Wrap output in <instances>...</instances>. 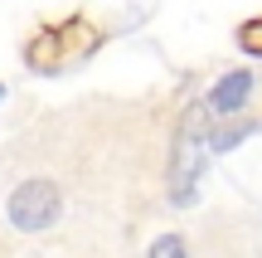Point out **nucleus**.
<instances>
[{"label":"nucleus","instance_id":"obj_1","mask_svg":"<svg viewBox=\"0 0 262 258\" xmlns=\"http://www.w3.org/2000/svg\"><path fill=\"white\" fill-rule=\"evenodd\" d=\"M204 151H209V132H204V112H185L175 132V146H170V205H194L199 200V181H204Z\"/></svg>","mask_w":262,"mask_h":258},{"label":"nucleus","instance_id":"obj_2","mask_svg":"<svg viewBox=\"0 0 262 258\" xmlns=\"http://www.w3.org/2000/svg\"><path fill=\"white\" fill-rule=\"evenodd\" d=\"M5 220L15 224L19 234H44V229H54V224L63 220V190H58L54 181H44V175H29V181H19L15 190H10Z\"/></svg>","mask_w":262,"mask_h":258},{"label":"nucleus","instance_id":"obj_3","mask_svg":"<svg viewBox=\"0 0 262 258\" xmlns=\"http://www.w3.org/2000/svg\"><path fill=\"white\" fill-rule=\"evenodd\" d=\"M25 68L29 73H63L68 68V39L63 25H44L25 39Z\"/></svg>","mask_w":262,"mask_h":258},{"label":"nucleus","instance_id":"obj_4","mask_svg":"<svg viewBox=\"0 0 262 258\" xmlns=\"http://www.w3.org/2000/svg\"><path fill=\"white\" fill-rule=\"evenodd\" d=\"M253 83H257L253 68H228V73L209 88L204 112H209V117H238V112L248 107V97H253Z\"/></svg>","mask_w":262,"mask_h":258},{"label":"nucleus","instance_id":"obj_5","mask_svg":"<svg viewBox=\"0 0 262 258\" xmlns=\"http://www.w3.org/2000/svg\"><path fill=\"white\" fill-rule=\"evenodd\" d=\"M253 132H257L253 117H219V127L209 132V151H233V146H243Z\"/></svg>","mask_w":262,"mask_h":258},{"label":"nucleus","instance_id":"obj_6","mask_svg":"<svg viewBox=\"0 0 262 258\" xmlns=\"http://www.w3.org/2000/svg\"><path fill=\"white\" fill-rule=\"evenodd\" d=\"M63 39H68V64H73V58H93L97 49H102V29H93L88 19H68Z\"/></svg>","mask_w":262,"mask_h":258},{"label":"nucleus","instance_id":"obj_7","mask_svg":"<svg viewBox=\"0 0 262 258\" xmlns=\"http://www.w3.org/2000/svg\"><path fill=\"white\" fill-rule=\"evenodd\" d=\"M233 39H238V49H243L248 58H262V15L243 19V25L233 29Z\"/></svg>","mask_w":262,"mask_h":258},{"label":"nucleus","instance_id":"obj_8","mask_svg":"<svg viewBox=\"0 0 262 258\" xmlns=\"http://www.w3.org/2000/svg\"><path fill=\"white\" fill-rule=\"evenodd\" d=\"M146 258H189V244L180 239V234H160V239L150 244Z\"/></svg>","mask_w":262,"mask_h":258},{"label":"nucleus","instance_id":"obj_9","mask_svg":"<svg viewBox=\"0 0 262 258\" xmlns=\"http://www.w3.org/2000/svg\"><path fill=\"white\" fill-rule=\"evenodd\" d=\"M0 103H5V83H0Z\"/></svg>","mask_w":262,"mask_h":258}]
</instances>
